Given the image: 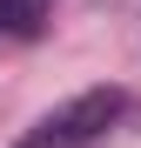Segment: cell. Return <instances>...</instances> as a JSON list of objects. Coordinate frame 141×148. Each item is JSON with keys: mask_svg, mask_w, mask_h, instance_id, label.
<instances>
[{"mask_svg": "<svg viewBox=\"0 0 141 148\" xmlns=\"http://www.w3.org/2000/svg\"><path fill=\"white\" fill-rule=\"evenodd\" d=\"M121 114H128V94L121 88H87V94H74V101H61L54 114H40L14 148H94Z\"/></svg>", "mask_w": 141, "mask_h": 148, "instance_id": "cell-1", "label": "cell"}, {"mask_svg": "<svg viewBox=\"0 0 141 148\" xmlns=\"http://www.w3.org/2000/svg\"><path fill=\"white\" fill-rule=\"evenodd\" d=\"M47 7H54V0H0V34H14V40H27V34H40V20H47Z\"/></svg>", "mask_w": 141, "mask_h": 148, "instance_id": "cell-2", "label": "cell"}]
</instances>
